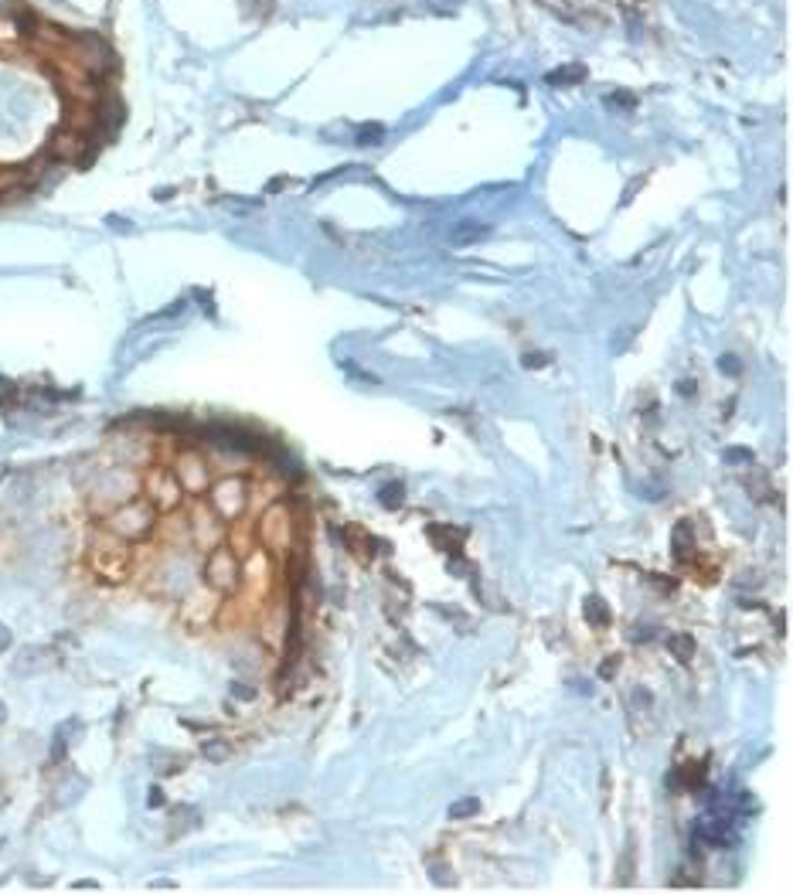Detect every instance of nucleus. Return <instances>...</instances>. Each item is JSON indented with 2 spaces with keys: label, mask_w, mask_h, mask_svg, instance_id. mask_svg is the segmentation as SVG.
Wrapping results in <instances>:
<instances>
[{
  "label": "nucleus",
  "mask_w": 793,
  "mask_h": 895,
  "mask_svg": "<svg viewBox=\"0 0 793 895\" xmlns=\"http://www.w3.org/2000/svg\"><path fill=\"white\" fill-rule=\"evenodd\" d=\"M113 41L31 0H0V205L86 167L123 123Z\"/></svg>",
  "instance_id": "1"
},
{
  "label": "nucleus",
  "mask_w": 793,
  "mask_h": 895,
  "mask_svg": "<svg viewBox=\"0 0 793 895\" xmlns=\"http://www.w3.org/2000/svg\"><path fill=\"white\" fill-rule=\"evenodd\" d=\"M154 525H157L154 504H150L147 497H130V501H123L120 508H113V514L103 521V531L123 538V542H130V545H137L154 531Z\"/></svg>",
  "instance_id": "2"
},
{
  "label": "nucleus",
  "mask_w": 793,
  "mask_h": 895,
  "mask_svg": "<svg viewBox=\"0 0 793 895\" xmlns=\"http://www.w3.org/2000/svg\"><path fill=\"white\" fill-rule=\"evenodd\" d=\"M89 565L92 572H96L99 579L106 582H123L126 576H130L133 569V552H130V542H123V538L116 535H99L96 542H92L89 548Z\"/></svg>",
  "instance_id": "3"
},
{
  "label": "nucleus",
  "mask_w": 793,
  "mask_h": 895,
  "mask_svg": "<svg viewBox=\"0 0 793 895\" xmlns=\"http://www.w3.org/2000/svg\"><path fill=\"white\" fill-rule=\"evenodd\" d=\"M208 508L222 521H239L249 508V487L242 477H222L208 487Z\"/></svg>",
  "instance_id": "4"
},
{
  "label": "nucleus",
  "mask_w": 793,
  "mask_h": 895,
  "mask_svg": "<svg viewBox=\"0 0 793 895\" xmlns=\"http://www.w3.org/2000/svg\"><path fill=\"white\" fill-rule=\"evenodd\" d=\"M205 582L215 589L218 596L225 593H235L242 582V562L239 555L232 552L229 545H215L212 552H208V562H205Z\"/></svg>",
  "instance_id": "5"
},
{
  "label": "nucleus",
  "mask_w": 793,
  "mask_h": 895,
  "mask_svg": "<svg viewBox=\"0 0 793 895\" xmlns=\"http://www.w3.org/2000/svg\"><path fill=\"white\" fill-rule=\"evenodd\" d=\"M256 535H259V542H263L266 552H286V548L293 545V518H290V511H286L283 504H273V508H266V514L259 518V525H256Z\"/></svg>",
  "instance_id": "6"
},
{
  "label": "nucleus",
  "mask_w": 793,
  "mask_h": 895,
  "mask_svg": "<svg viewBox=\"0 0 793 895\" xmlns=\"http://www.w3.org/2000/svg\"><path fill=\"white\" fill-rule=\"evenodd\" d=\"M143 494H147V501L154 504L157 511H174L184 497L171 467H150V474L143 477Z\"/></svg>",
  "instance_id": "7"
},
{
  "label": "nucleus",
  "mask_w": 793,
  "mask_h": 895,
  "mask_svg": "<svg viewBox=\"0 0 793 895\" xmlns=\"http://www.w3.org/2000/svg\"><path fill=\"white\" fill-rule=\"evenodd\" d=\"M174 477H177V484H181V491L184 494H205L208 487H212V474H208V463L198 457V453H181V457L174 460Z\"/></svg>",
  "instance_id": "8"
},
{
  "label": "nucleus",
  "mask_w": 793,
  "mask_h": 895,
  "mask_svg": "<svg viewBox=\"0 0 793 895\" xmlns=\"http://www.w3.org/2000/svg\"><path fill=\"white\" fill-rule=\"evenodd\" d=\"M188 535H191V542L198 545V548L212 552L215 545L225 542V521L218 518L212 508H198V511L191 514V521H188Z\"/></svg>",
  "instance_id": "9"
},
{
  "label": "nucleus",
  "mask_w": 793,
  "mask_h": 895,
  "mask_svg": "<svg viewBox=\"0 0 793 895\" xmlns=\"http://www.w3.org/2000/svg\"><path fill=\"white\" fill-rule=\"evenodd\" d=\"M582 616H586L589 627H596V630H603V627H610V623H613L610 606H606L600 596H586V599H582Z\"/></svg>",
  "instance_id": "10"
},
{
  "label": "nucleus",
  "mask_w": 793,
  "mask_h": 895,
  "mask_svg": "<svg viewBox=\"0 0 793 895\" xmlns=\"http://www.w3.org/2000/svg\"><path fill=\"white\" fill-rule=\"evenodd\" d=\"M668 647L681 664H688L691 657H695V640H691L688 633H674V637L668 640Z\"/></svg>",
  "instance_id": "11"
},
{
  "label": "nucleus",
  "mask_w": 793,
  "mask_h": 895,
  "mask_svg": "<svg viewBox=\"0 0 793 895\" xmlns=\"http://www.w3.org/2000/svg\"><path fill=\"white\" fill-rule=\"evenodd\" d=\"M201 753H205V759H212V763H225V759H229V742L208 739L205 746H201Z\"/></svg>",
  "instance_id": "12"
},
{
  "label": "nucleus",
  "mask_w": 793,
  "mask_h": 895,
  "mask_svg": "<svg viewBox=\"0 0 793 895\" xmlns=\"http://www.w3.org/2000/svg\"><path fill=\"white\" fill-rule=\"evenodd\" d=\"M378 501H382L385 508H399V504L406 501V487L402 484H385L382 494H378Z\"/></svg>",
  "instance_id": "13"
},
{
  "label": "nucleus",
  "mask_w": 793,
  "mask_h": 895,
  "mask_svg": "<svg viewBox=\"0 0 793 895\" xmlns=\"http://www.w3.org/2000/svg\"><path fill=\"white\" fill-rule=\"evenodd\" d=\"M688 531H691V528L685 525V521H681V525L674 528V559H678V562H685V559H688V545H691V542H688Z\"/></svg>",
  "instance_id": "14"
},
{
  "label": "nucleus",
  "mask_w": 793,
  "mask_h": 895,
  "mask_svg": "<svg viewBox=\"0 0 793 895\" xmlns=\"http://www.w3.org/2000/svg\"><path fill=\"white\" fill-rule=\"evenodd\" d=\"M480 810V804L474 797H467V800H457V804L450 807V817H457V821H463V817H474Z\"/></svg>",
  "instance_id": "15"
},
{
  "label": "nucleus",
  "mask_w": 793,
  "mask_h": 895,
  "mask_svg": "<svg viewBox=\"0 0 793 895\" xmlns=\"http://www.w3.org/2000/svg\"><path fill=\"white\" fill-rule=\"evenodd\" d=\"M725 460H746L749 463V460H753V453H749V450H729V453H725Z\"/></svg>",
  "instance_id": "16"
},
{
  "label": "nucleus",
  "mask_w": 793,
  "mask_h": 895,
  "mask_svg": "<svg viewBox=\"0 0 793 895\" xmlns=\"http://www.w3.org/2000/svg\"><path fill=\"white\" fill-rule=\"evenodd\" d=\"M232 691H235V698H256V691L249 685H232Z\"/></svg>",
  "instance_id": "17"
},
{
  "label": "nucleus",
  "mask_w": 793,
  "mask_h": 895,
  "mask_svg": "<svg viewBox=\"0 0 793 895\" xmlns=\"http://www.w3.org/2000/svg\"><path fill=\"white\" fill-rule=\"evenodd\" d=\"M7 644H11V633H7V627H0V650H4Z\"/></svg>",
  "instance_id": "18"
},
{
  "label": "nucleus",
  "mask_w": 793,
  "mask_h": 895,
  "mask_svg": "<svg viewBox=\"0 0 793 895\" xmlns=\"http://www.w3.org/2000/svg\"><path fill=\"white\" fill-rule=\"evenodd\" d=\"M0 719H4V705H0Z\"/></svg>",
  "instance_id": "19"
}]
</instances>
